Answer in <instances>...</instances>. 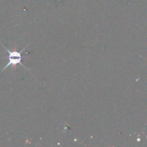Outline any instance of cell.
Masks as SVG:
<instances>
[{"mask_svg":"<svg viewBox=\"0 0 147 147\" xmlns=\"http://www.w3.org/2000/svg\"><path fill=\"white\" fill-rule=\"evenodd\" d=\"M4 47L6 49V50H7V53H9L8 57H7V59L9 60V63H8V64H7V65H6L4 68H3V70H1V72H2L3 70H5L6 68L9 67V66H12V67H14V66L17 65V64L22 65L24 67V65H23L21 63V60L23 57L22 55V52H24V49H25L27 47H24V49H22V50L20 52L16 51V50H14V51H10L9 50H8V49L6 48L4 46Z\"/></svg>","mask_w":147,"mask_h":147,"instance_id":"1","label":"cell"}]
</instances>
